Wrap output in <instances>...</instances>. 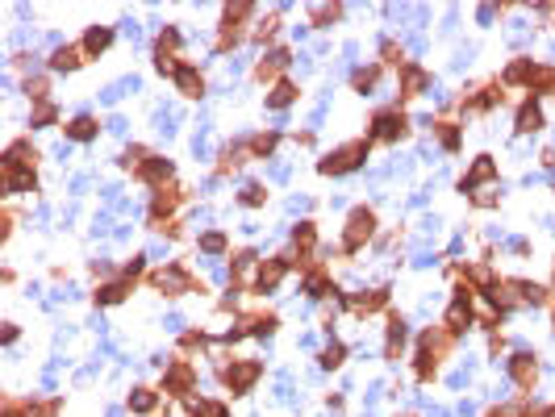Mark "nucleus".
Listing matches in <instances>:
<instances>
[{"instance_id": "1", "label": "nucleus", "mask_w": 555, "mask_h": 417, "mask_svg": "<svg viewBox=\"0 0 555 417\" xmlns=\"http://www.w3.org/2000/svg\"><path fill=\"white\" fill-rule=\"evenodd\" d=\"M364 155H368V142H351V146L334 150V155L322 163V171H326V175H334V171H351V167H359Z\"/></svg>"}, {"instance_id": "2", "label": "nucleus", "mask_w": 555, "mask_h": 417, "mask_svg": "<svg viewBox=\"0 0 555 417\" xmlns=\"http://www.w3.org/2000/svg\"><path fill=\"white\" fill-rule=\"evenodd\" d=\"M372 230H376V217H372L368 209H355V213H351V230H347V246H359Z\"/></svg>"}, {"instance_id": "3", "label": "nucleus", "mask_w": 555, "mask_h": 417, "mask_svg": "<svg viewBox=\"0 0 555 417\" xmlns=\"http://www.w3.org/2000/svg\"><path fill=\"white\" fill-rule=\"evenodd\" d=\"M226 380H230L234 393H247V388L259 380V363H234V368L226 372Z\"/></svg>"}, {"instance_id": "4", "label": "nucleus", "mask_w": 555, "mask_h": 417, "mask_svg": "<svg viewBox=\"0 0 555 417\" xmlns=\"http://www.w3.org/2000/svg\"><path fill=\"white\" fill-rule=\"evenodd\" d=\"M171 393H188L192 388V368H184V363H175L171 372H167V380H163Z\"/></svg>"}, {"instance_id": "5", "label": "nucleus", "mask_w": 555, "mask_h": 417, "mask_svg": "<svg viewBox=\"0 0 555 417\" xmlns=\"http://www.w3.org/2000/svg\"><path fill=\"white\" fill-rule=\"evenodd\" d=\"M401 129H405V121H401L397 113H380V117H376V138H397Z\"/></svg>"}, {"instance_id": "6", "label": "nucleus", "mask_w": 555, "mask_h": 417, "mask_svg": "<svg viewBox=\"0 0 555 417\" xmlns=\"http://www.w3.org/2000/svg\"><path fill=\"white\" fill-rule=\"evenodd\" d=\"M155 284H159V288H171V292H184V288H188V276H184L180 267H167V272L155 276Z\"/></svg>"}, {"instance_id": "7", "label": "nucleus", "mask_w": 555, "mask_h": 417, "mask_svg": "<svg viewBox=\"0 0 555 417\" xmlns=\"http://www.w3.org/2000/svg\"><path fill=\"white\" fill-rule=\"evenodd\" d=\"M175 84H180L184 96H201V75H196L192 67H180V71H175Z\"/></svg>"}, {"instance_id": "8", "label": "nucleus", "mask_w": 555, "mask_h": 417, "mask_svg": "<svg viewBox=\"0 0 555 417\" xmlns=\"http://www.w3.org/2000/svg\"><path fill=\"white\" fill-rule=\"evenodd\" d=\"M510 376H514L518 384H531V380H535V368H531V355H518V359H510Z\"/></svg>"}, {"instance_id": "9", "label": "nucleus", "mask_w": 555, "mask_h": 417, "mask_svg": "<svg viewBox=\"0 0 555 417\" xmlns=\"http://www.w3.org/2000/svg\"><path fill=\"white\" fill-rule=\"evenodd\" d=\"M539 125H543V113H539L535 104H522V113H518V129L531 134V129H539Z\"/></svg>"}, {"instance_id": "10", "label": "nucleus", "mask_w": 555, "mask_h": 417, "mask_svg": "<svg viewBox=\"0 0 555 417\" xmlns=\"http://www.w3.org/2000/svg\"><path fill=\"white\" fill-rule=\"evenodd\" d=\"M67 134H71L75 142H88V138L96 134V121H88V117H75V121L67 125Z\"/></svg>"}, {"instance_id": "11", "label": "nucleus", "mask_w": 555, "mask_h": 417, "mask_svg": "<svg viewBox=\"0 0 555 417\" xmlns=\"http://www.w3.org/2000/svg\"><path fill=\"white\" fill-rule=\"evenodd\" d=\"M113 42V33L109 29H88V38H84V46H88V54H96V50H104Z\"/></svg>"}, {"instance_id": "12", "label": "nucleus", "mask_w": 555, "mask_h": 417, "mask_svg": "<svg viewBox=\"0 0 555 417\" xmlns=\"http://www.w3.org/2000/svg\"><path fill=\"white\" fill-rule=\"evenodd\" d=\"M280 276H284V263H267V267L259 272V288H276Z\"/></svg>"}, {"instance_id": "13", "label": "nucleus", "mask_w": 555, "mask_h": 417, "mask_svg": "<svg viewBox=\"0 0 555 417\" xmlns=\"http://www.w3.org/2000/svg\"><path fill=\"white\" fill-rule=\"evenodd\" d=\"M292 92H297V88H292V84H276V92H272V96H267V104H272V109H284V104H288V100H292Z\"/></svg>"}, {"instance_id": "14", "label": "nucleus", "mask_w": 555, "mask_h": 417, "mask_svg": "<svg viewBox=\"0 0 555 417\" xmlns=\"http://www.w3.org/2000/svg\"><path fill=\"white\" fill-rule=\"evenodd\" d=\"M130 409H138V414L155 409V393H146V388H134V397H130Z\"/></svg>"}, {"instance_id": "15", "label": "nucleus", "mask_w": 555, "mask_h": 417, "mask_svg": "<svg viewBox=\"0 0 555 417\" xmlns=\"http://www.w3.org/2000/svg\"><path fill=\"white\" fill-rule=\"evenodd\" d=\"M142 175H146V180H163V175H171V163H167V159H155V163L142 167Z\"/></svg>"}, {"instance_id": "16", "label": "nucleus", "mask_w": 555, "mask_h": 417, "mask_svg": "<svg viewBox=\"0 0 555 417\" xmlns=\"http://www.w3.org/2000/svg\"><path fill=\"white\" fill-rule=\"evenodd\" d=\"M192 417H226V409L213 401H192Z\"/></svg>"}, {"instance_id": "17", "label": "nucleus", "mask_w": 555, "mask_h": 417, "mask_svg": "<svg viewBox=\"0 0 555 417\" xmlns=\"http://www.w3.org/2000/svg\"><path fill=\"white\" fill-rule=\"evenodd\" d=\"M54 67H58V71H75V67H79L75 50H58V54H54Z\"/></svg>"}, {"instance_id": "18", "label": "nucleus", "mask_w": 555, "mask_h": 417, "mask_svg": "<svg viewBox=\"0 0 555 417\" xmlns=\"http://www.w3.org/2000/svg\"><path fill=\"white\" fill-rule=\"evenodd\" d=\"M121 297H125V284H109V288L96 292V301H104V305H113V301H121Z\"/></svg>"}, {"instance_id": "19", "label": "nucleus", "mask_w": 555, "mask_h": 417, "mask_svg": "<svg viewBox=\"0 0 555 417\" xmlns=\"http://www.w3.org/2000/svg\"><path fill=\"white\" fill-rule=\"evenodd\" d=\"M201 246H205L209 255H217V251H226V238H221V234H205V238H201Z\"/></svg>"}, {"instance_id": "20", "label": "nucleus", "mask_w": 555, "mask_h": 417, "mask_svg": "<svg viewBox=\"0 0 555 417\" xmlns=\"http://www.w3.org/2000/svg\"><path fill=\"white\" fill-rule=\"evenodd\" d=\"M46 121H54V109H50V104H38V113H33V125H46Z\"/></svg>"}, {"instance_id": "21", "label": "nucleus", "mask_w": 555, "mask_h": 417, "mask_svg": "<svg viewBox=\"0 0 555 417\" xmlns=\"http://www.w3.org/2000/svg\"><path fill=\"white\" fill-rule=\"evenodd\" d=\"M259 200H263V188H259V184H251V188L242 192V205H259Z\"/></svg>"}, {"instance_id": "22", "label": "nucleus", "mask_w": 555, "mask_h": 417, "mask_svg": "<svg viewBox=\"0 0 555 417\" xmlns=\"http://www.w3.org/2000/svg\"><path fill=\"white\" fill-rule=\"evenodd\" d=\"M322 363H326V368H338V363H343V347H330V351L322 355Z\"/></svg>"}]
</instances>
